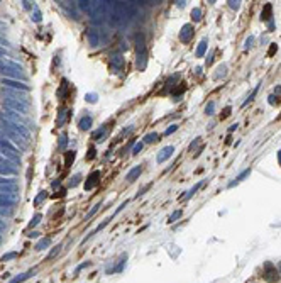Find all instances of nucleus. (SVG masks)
I'll return each mask as SVG.
<instances>
[{
	"label": "nucleus",
	"instance_id": "nucleus-23",
	"mask_svg": "<svg viewBox=\"0 0 281 283\" xmlns=\"http://www.w3.org/2000/svg\"><path fill=\"white\" fill-rule=\"evenodd\" d=\"M191 19L195 20V22H198V20L202 19V10L200 9H193L191 10Z\"/></svg>",
	"mask_w": 281,
	"mask_h": 283
},
{
	"label": "nucleus",
	"instance_id": "nucleus-50",
	"mask_svg": "<svg viewBox=\"0 0 281 283\" xmlns=\"http://www.w3.org/2000/svg\"><path fill=\"white\" fill-rule=\"evenodd\" d=\"M87 98H88V102H95V100H97V98H95V95H93V93H92V95H88V97H87Z\"/></svg>",
	"mask_w": 281,
	"mask_h": 283
},
{
	"label": "nucleus",
	"instance_id": "nucleus-6",
	"mask_svg": "<svg viewBox=\"0 0 281 283\" xmlns=\"http://www.w3.org/2000/svg\"><path fill=\"white\" fill-rule=\"evenodd\" d=\"M2 83H3V85H7V87H12V88L22 90V92H27V90H29V87H27L24 81H17V80H12V78H3V80H2Z\"/></svg>",
	"mask_w": 281,
	"mask_h": 283
},
{
	"label": "nucleus",
	"instance_id": "nucleus-37",
	"mask_svg": "<svg viewBox=\"0 0 281 283\" xmlns=\"http://www.w3.org/2000/svg\"><path fill=\"white\" fill-rule=\"evenodd\" d=\"M176 129H178V126H176V124H173L171 127H168V129H166V132H164V134H166V136H169V134H173Z\"/></svg>",
	"mask_w": 281,
	"mask_h": 283
},
{
	"label": "nucleus",
	"instance_id": "nucleus-25",
	"mask_svg": "<svg viewBox=\"0 0 281 283\" xmlns=\"http://www.w3.org/2000/svg\"><path fill=\"white\" fill-rule=\"evenodd\" d=\"M15 258H17V253H15V251H12V253L3 254V256H2V261H9V259H15Z\"/></svg>",
	"mask_w": 281,
	"mask_h": 283
},
{
	"label": "nucleus",
	"instance_id": "nucleus-1",
	"mask_svg": "<svg viewBox=\"0 0 281 283\" xmlns=\"http://www.w3.org/2000/svg\"><path fill=\"white\" fill-rule=\"evenodd\" d=\"M0 129H2V131L7 134V137H9V139H10V141H12L15 146H19L20 149H25V146H27V141H25L22 136H19L17 132H14L12 129H9L5 124H2V127H0Z\"/></svg>",
	"mask_w": 281,
	"mask_h": 283
},
{
	"label": "nucleus",
	"instance_id": "nucleus-2",
	"mask_svg": "<svg viewBox=\"0 0 281 283\" xmlns=\"http://www.w3.org/2000/svg\"><path fill=\"white\" fill-rule=\"evenodd\" d=\"M5 105L12 110V112L17 114H27V104L25 102H20V100H14V98H7L5 100Z\"/></svg>",
	"mask_w": 281,
	"mask_h": 283
},
{
	"label": "nucleus",
	"instance_id": "nucleus-46",
	"mask_svg": "<svg viewBox=\"0 0 281 283\" xmlns=\"http://www.w3.org/2000/svg\"><path fill=\"white\" fill-rule=\"evenodd\" d=\"M66 146V136H61V148Z\"/></svg>",
	"mask_w": 281,
	"mask_h": 283
},
{
	"label": "nucleus",
	"instance_id": "nucleus-13",
	"mask_svg": "<svg viewBox=\"0 0 281 283\" xmlns=\"http://www.w3.org/2000/svg\"><path fill=\"white\" fill-rule=\"evenodd\" d=\"M249 175H251V168H247V170H244L242 173H241V175H239V176H237V178L234 180V181H230V183H229V188H232V187H235L237 183H241V181H242L244 178H245V176H249Z\"/></svg>",
	"mask_w": 281,
	"mask_h": 283
},
{
	"label": "nucleus",
	"instance_id": "nucleus-54",
	"mask_svg": "<svg viewBox=\"0 0 281 283\" xmlns=\"http://www.w3.org/2000/svg\"><path fill=\"white\" fill-rule=\"evenodd\" d=\"M0 243H2V237H0Z\"/></svg>",
	"mask_w": 281,
	"mask_h": 283
},
{
	"label": "nucleus",
	"instance_id": "nucleus-30",
	"mask_svg": "<svg viewBox=\"0 0 281 283\" xmlns=\"http://www.w3.org/2000/svg\"><path fill=\"white\" fill-rule=\"evenodd\" d=\"M0 185H14V180H12V178L0 176Z\"/></svg>",
	"mask_w": 281,
	"mask_h": 283
},
{
	"label": "nucleus",
	"instance_id": "nucleus-33",
	"mask_svg": "<svg viewBox=\"0 0 281 283\" xmlns=\"http://www.w3.org/2000/svg\"><path fill=\"white\" fill-rule=\"evenodd\" d=\"M80 178H81L80 175H75V176L70 180V187H76V185H78V181H80Z\"/></svg>",
	"mask_w": 281,
	"mask_h": 283
},
{
	"label": "nucleus",
	"instance_id": "nucleus-29",
	"mask_svg": "<svg viewBox=\"0 0 281 283\" xmlns=\"http://www.w3.org/2000/svg\"><path fill=\"white\" fill-rule=\"evenodd\" d=\"M142 148H144V143H137L134 148H132V154H137V153L142 151Z\"/></svg>",
	"mask_w": 281,
	"mask_h": 283
},
{
	"label": "nucleus",
	"instance_id": "nucleus-44",
	"mask_svg": "<svg viewBox=\"0 0 281 283\" xmlns=\"http://www.w3.org/2000/svg\"><path fill=\"white\" fill-rule=\"evenodd\" d=\"M276 49H278V46H276V44H271V49H269V53H268V54L271 56V54H273V53H274Z\"/></svg>",
	"mask_w": 281,
	"mask_h": 283
},
{
	"label": "nucleus",
	"instance_id": "nucleus-18",
	"mask_svg": "<svg viewBox=\"0 0 281 283\" xmlns=\"http://www.w3.org/2000/svg\"><path fill=\"white\" fill-rule=\"evenodd\" d=\"M207 46H208V44H207V39H203V41L198 44V48H196V56H198V58H202L203 54H205Z\"/></svg>",
	"mask_w": 281,
	"mask_h": 283
},
{
	"label": "nucleus",
	"instance_id": "nucleus-4",
	"mask_svg": "<svg viewBox=\"0 0 281 283\" xmlns=\"http://www.w3.org/2000/svg\"><path fill=\"white\" fill-rule=\"evenodd\" d=\"M193 34H195L193 26H191V24H185V26L181 27V32H180V39H181V42H190L191 38H193Z\"/></svg>",
	"mask_w": 281,
	"mask_h": 283
},
{
	"label": "nucleus",
	"instance_id": "nucleus-19",
	"mask_svg": "<svg viewBox=\"0 0 281 283\" xmlns=\"http://www.w3.org/2000/svg\"><path fill=\"white\" fill-rule=\"evenodd\" d=\"M105 134H107V127H102V129H98L97 132H93V139L95 141H103Z\"/></svg>",
	"mask_w": 281,
	"mask_h": 283
},
{
	"label": "nucleus",
	"instance_id": "nucleus-41",
	"mask_svg": "<svg viewBox=\"0 0 281 283\" xmlns=\"http://www.w3.org/2000/svg\"><path fill=\"white\" fill-rule=\"evenodd\" d=\"M87 266H90V263H88V261H87V263H83V264H80V266L75 270V273H80V271H81L83 268H87Z\"/></svg>",
	"mask_w": 281,
	"mask_h": 283
},
{
	"label": "nucleus",
	"instance_id": "nucleus-22",
	"mask_svg": "<svg viewBox=\"0 0 281 283\" xmlns=\"http://www.w3.org/2000/svg\"><path fill=\"white\" fill-rule=\"evenodd\" d=\"M181 215H183V212H181V210H174V212H173V214L168 217V222H169V224H171V222H174V220H176V219H180Z\"/></svg>",
	"mask_w": 281,
	"mask_h": 283
},
{
	"label": "nucleus",
	"instance_id": "nucleus-55",
	"mask_svg": "<svg viewBox=\"0 0 281 283\" xmlns=\"http://www.w3.org/2000/svg\"><path fill=\"white\" fill-rule=\"evenodd\" d=\"M280 268H281V264H280Z\"/></svg>",
	"mask_w": 281,
	"mask_h": 283
},
{
	"label": "nucleus",
	"instance_id": "nucleus-26",
	"mask_svg": "<svg viewBox=\"0 0 281 283\" xmlns=\"http://www.w3.org/2000/svg\"><path fill=\"white\" fill-rule=\"evenodd\" d=\"M0 165H3V166H9V168H14V165H15V163H12V161H9L7 158H3V156L0 154Z\"/></svg>",
	"mask_w": 281,
	"mask_h": 283
},
{
	"label": "nucleus",
	"instance_id": "nucleus-53",
	"mask_svg": "<svg viewBox=\"0 0 281 283\" xmlns=\"http://www.w3.org/2000/svg\"><path fill=\"white\" fill-rule=\"evenodd\" d=\"M278 156H280V163H281V151H280V153H278Z\"/></svg>",
	"mask_w": 281,
	"mask_h": 283
},
{
	"label": "nucleus",
	"instance_id": "nucleus-38",
	"mask_svg": "<svg viewBox=\"0 0 281 283\" xmlns=\"http://www.w3.org/2000/svg\"><path fill=\"white\" fill-rule=\"evenodd\" d=\"M95 158V148L93 146H90V149H88V156H87V159H93Z\"/></svg>",
	"mask_w": 281,
	"mask_h": 283
},
{
	"label": "nucleus",
	"instance_id": "nucleus-36",
	"mask_svg": "<svg viewBox=\"0 0 281 283\" xmlns=\"http://www.w3.org/2000/svg\"><path fill=\"white\" fill-rule=\"evenodd\" d=\"M256 93H258V87H256V88H254V90H252V93H251V95H249V97H247V100H245V102H244L242 105H247V104H249V102H251V100H252V98H254V95H256Z\"/></svg>",
	"mask_w": 281,
	"mask_h": 283
},
{
	"label": "nucleus",
	"instance_id": "nucleus-27",
	"mask_svg": "<svg viewBox=\"0 0 281 283\" xmlns=\"http://www.w3.org/2000/svg\"><path fill=\"white\" fill-rule=\"evenodd\" d=\"M0 215H2V217H9V215H12V208L0 207Z\"/></svg>",
	"mask_w": 281,
	"mask_h": 283
},
{
	"label": "nucleus",
	"instance_id": "nucleus-12",
	"mask_svg": "<svg viewBox=\"0 0 281 283\" xmlns=\"http://www.w3.org/2000/svg\"><path fill=\"white\" fill-rule=\"evenodd\" d=\"M141 173H142V166H141V165H139V166H135V168H132V170L127 173V181H134V180H135Z\"/></svg>",
	"mask_w": 281,
	"mask_h": 283
},
{
	"label": "nucleus",
	"instance_id": "nucleus-42",
	"mask_svg": "<svg viewBox=\"0 0 281 283\" xmlns=\"http://www.w3.org/2000/svg\"><path fill=\"white\" fill-rule=\"evenodd\" d=\"M98 208H100V204H97V205H95V207L92 208V210H90V212H88V215H87V217H92V215H93V214H95V212H97V210H98Z\"/></svg>",
	"mask_w": 281,
	"mask_h": 283
},
{
	"label": "nucleus",
	"instance_id": "nucleus-40",
	"mask_svg": "<svg viewBox=\"0 0 281 283\" xmlns=\"http://www.w3.org/2000/svg\"><path fill=\"white\" fill-rule=\"evenodd\" d=\"M230 115V107H225L224 109V114L220 115V119H225V117H229Z\"/></svg>",
	"mask_w": 281,
	"mask_h": 283
},
{
	"label": "nucleus",
	"instance_id": "nucleus-32",
	"mask_svg": "<svg viewBox=\"0 0 281 283\" xmlns=\"http://www.w3.org/2000/svg\"><path fill=\"white\" fill-rule=\"evenodd\" d=\"M227 3H229V7H230V9H234V10H237V9L241 7V2H234V0H229Z\"/></svg>",
	"mask_w": 281,
	"mask_h": 283
},
{
	"label": "nucleus",
	"instance_id": "nucleus-52",
	"mask_svg": "<svg viewBox=\"0 0 281 283\" xmlns=\"http://www.w3.org/2000/svg\"><path fill=\"white\" fill-rule=\"evenodd\" d=\"M251 42H252V38H249V39H247V41H245V46H247V48H249V46H251Z\"/></svg>",
	"mask_w": 281,
	"mask_h": 283
},
{
	"label": "nucleus",
	"instance_id": "nucleus-3",
	"mask_svg": "<svg viewBox=\"0 0 281 283\" xmlns=\"http://www.w3.org/2000/svg\"><path fill=\"white\" fill-rule=\"evenodd\" d=\"M17 200H19V195H15V193H3V195H0V207L12 208Z\"/></svg>",
	"mask_w": 281,
	"mask_h": 283
},
{
	"label": "nucleus",
	"instance_id": "nucleus-48",
	"mask_svg": "<svg viewBox=\"0 0 281 283\" xmlns=\"http://www.w3.org/2000/svg\"><path fill=\"white\" fill-rule=\"evenodd\" d=\"M237 127H239V124H234V126H230V127H229V132H234L235 129H237Z\"/></svg>",
	"mask_w": 281,
	"mask_h": 283
},
{
	"label": "nucleus",
	"instance_id": "nucleus-28",
	"mask_svg": "<svg viewBox=\"0 0 281 283\" xmlns=\"http://www.w3.org/2000/svg\"><path fill=\"white\" fill-rule=\"evenodd\" d=\"M59 251H61V246H59V244H58V246H54V249H53V251H51V253L48 254V259H53V258L56 256V254L59 253Z\"/></svg>",
	"mask_w": 281,
	"mask_h": 283
},
{
	"label": "nucleus",
	"instance_id": "nucleus-24",
	"mask_svg": "<svg viewBox=\"0 0 281 283\" xmlns=\"http://www.w3.org/2000/svg\"><path fill=\"white\" fill-rule=\"evenodd\" d=\"M205 112L208 114V115H213V114H215V102H208V104H207Z\"/></svg>",
	"mask_w": 281,
	"mask_h": 283
},
{
	"label": "nucleus",
	"instance_id": "nucleus-17",
	"mask_svg": "<svg viewBox=\"0 0 281 283\" xmlns=\"http://www.w3.org/2000/svg\"><path fill=\"white\" fill-rule=\"evenodd\" d=\"M49 244H51V239H49V237H42L38 244H36V249H38V251H42V249H46Z\"/></svg>",
	"mask_w": 281,
	"mask_h": 283
},
{
	"label": "nucleus",
	"instance_id": "nucleus-7",
	"mask_svg": "<svg viewBox=\"0 0 281 283\" xmlns=\"http://www.w3.org/2000/svg\"><path fill=\"white\" fill-rule=\"evenodd\" d=\"M264 268H266V271H264V280H268V282H276V280H278V271H276V268H274L271 263H268Z\"/></svg>",
	"mask_w": 281,
	"mask_h": 283
},
{
	"label": "nucleus",
	"instance_id": "nucleus-51",
	"mask_svg": "<svg viewBox=\"0 0 281 283\" xmlns=\"http://www.w3.org/2000/svg\"><path fill=\"white\" fill-rule=\"evenodd\" d=\"M2 231H5V222L0 220V232H2Z\"/></svg>",
	"mask_w": 281,
	"mask_h": 283
},
{
	"label": "nucleus",
	"instance_id": "nucleus-9",
	"mask_svg": "<svg viewBox=\"0 0 281 283\" xmlns=\"http://www.w3.org/2000/svg\"><path fill=\"white\" fill-rule=\"evenodd\" d=\"M185 90H186V87H185V83L181 81V83H178V85H176V88H173V90H171V95L174 97V100H180V98H181V95L185 93Z\"/></svg>",
	"mask_w": 281,
	"mask_h": 283
},
{
	"label": "nucleus",
	"instance_id": "nucleus-47",
	"mask_svg": "<svg viewBox=\"0 0 281 283\" xmlns=\"http://www.w3.org/2000/svg\"><path fill=\"white\" fill-rule=\"evenodd\" d=\"M274 93H278V97L281 98V87H280V85H278V87L274 88Z\"/></svg>",
	"mask_w": 281,
	"mask_h": 283
},
{
	"label": "nucleus",
	"instance_id": "nucleus-14",
	"mask_svg": "<svg viewBox=\"0 0 281 283\" xmlns=\"http://www.w3.org/2000/svg\"><path fill=\"white\" fill-rule=\"evenodd\" d=\"M271 10H273V5L271 3H266L264 9H262V12H261V19L271 22Z\"/></svg>",
	"mask_w": 281,
	"mask_h": 283
},
{
	"label": "nucleus",
	"instance_id": "nucleus-39",
	"mask_svg": "<svg viewBox=\"0 0 281 283\" xmlns=\"http://www.w3.org/2000/svg\"><path fill=\"white\" fill-rule=\"evenodd\" d=\"M198 144H200V137H196V139L190 144V151H193V149H195V146H198Z\"/></svg>",
	"mask_w": 281,
	"mask_h": 283
},
{
	"label": "nucleus",
	"instance_id": "nucleus-34",
	"mask_svg": "<svg viewBox=\"0 0 281 283\" xmlns=\"http://www.w3.org/2000/svg\"><path fill=\"white\" fill-rule=\"evenodd\" d=\"M66 88H68V83H66V80H63V87H61V92H58V97H64Z\"/></svg>",
	"mask_w": 281,
	"mask_h": 283
},
{
	"label": "nucleus",
	"instance_id": "nucleus-35",
	"mask_svg": "<svg viewBox=\"0 0 281 283\" xmlns=\"http://www.w3.org/2000/svg\"><path fill=\"white\" fill-rule=\"evenodd\" d=\"M39 220H41V214H38L32 220H31V224H29V227H34V226H38L39 224Z\"/></svg>",
	"mask_w": 281,
	"mask_h": 283
},
{
	"label": "nucleus",
	"instance_id": "nucleus-20",
	"mask_svg": "<svg viewBox=\"0 0 281 283\" xmlns=\"http://www.w3.org/2000/svg\"><path fill=\"white\" fill-rule=\"evenodd\" d=\"M156 141H159V134H158V132H151V134H148V136L144 137V143H148V144L156 143Z\"/></svg>",
	"mask_w": 281,
	"mask_h": 283
},
{
	"label": "nucleus",
	"instance_id": "nucleus-21",
	"mask_svg": "<svg viewBox=\"0 0 281 283\" xmlns=\"http://www.w3.org/2000/svg\"><path fill=\"white\" fill-rule=\"evenodd\" d=\"M202 185H203V181H200V183H196V185H195V187H193V188H191V190H190V192H188V195H186V197H185V198H186V200H188V198H191V197H193V195H195V193H196V192H198V190L202 188Z\"/></svg>",
	"mask_w": 281,
	"mask_h": 283
},
{
	"label": "nucleus",
	"instance_id": "nucleus-43",
	"mask_svg": "<svg viewBox=\"0 0 281 283\" xmlns=\"http://www.w3.org/2000/svg\"><path fill=\"white\" fill-rule=\"evenodd\" d=\"M46 197H48V195H46V192H41V195H39L38 198H36V205H38V204L41 202V200H42V198H46Z\"/></svg>",
	"mask_w": 281,
	"mask_h": 283
},
{
	"label": "nucleus",
	"instance_id": "nucleus-45",
	"mask_svg": "<svg viewBox=\"0 0 281 283\" xmlns=\"http://www.w3.org/2000/svg\"><path fill=\"white\" fill-rule=\"evenodd\" d=\"M274 98H276L274 95H269V104H271V105H274V104H276V100H274Z\"/></svg>",
	"mask_w": 281,
	"mask_h": 283
},
{
	"label": "nucleus",
	"instance_id": "nucleus-5",
	"mask_svg": "<svg viewBox=\"0 0 281 283\" xmlns=\"http://www.w3.org/2000/svg\"><path fill=\"white\" fill-rule=\"evenodd\" d=\"M98 183H100V171H92V173H90V176H88V178H87V181H85V190L95 188Z\"/></svg>",
	"mask_w": 281,
	"mask_h": 283
},
{
	"label": "nucleus",
	"instance_id": "nucleus-31",
	"mask_svg": "<svg viewBox=\"0 0 281 283\" xmlns=\"http://www.w3.org/2000/svg\"><path fill=\"white\" fill-rule=\"evenodd\" d=\"M66 115H68V112H66V110H61V112H59V115H58V124H59V126L63 124V120H64V117H66Z\"/></svg>",
	"mask_w": 281,
	"mask_h": 283
},
{
	"label": "nucleus",
	"instance_id": "nucleus-15",
	"mask_svg": "<svg viewBox=\"0 0 281 283\" xmlns=\"http://www.w3.org/2000/svg\"><path fill=\"white\" fill-rule=\"evenodd\" d=\"M15 173H17L15 168H9V166L0 165V176H14Z\"/></svg>",
	"mask_w": 281,
	"mask_h": 283
},
{
	"label": "nucleus",
	"instance_id": "nucleus-11",
	"mask_svg": "<svg viewBox=\"0 0 281 283\" xmlns=\"http://www.w3.org/2000/svg\"><path fill=\"white\" fill-rule=\"evenodd\" d=\"M78 126H80V129H81V131L90 129V127H92V117H90V115H83V117L80 119Z\"/></svg>",
	"mask_w": 281,
	"mask_h": 283
},
{
	"label": "nucleus",
	"instance_id": "nucleus-16",
	"mask_svg": "<svg viewBox=\"0 0 281 283\" xmlns=\"http://www.w3.org/2000/svg\"><path fill=\"white\" fill-rule=\"evenodd\" d=\"M75 156H76L75 151H66L64 153V166H66V168L75 161Z\"/></svg>",
	"mask_w": 281,
	"mask_h": 283
},
{
	"label": "nucleus",
	"instance_id": "nucleus-8",
	"mask_svg": "<svg viewBox=\"0 0 281 283\" xmlns=\"http://www.w3.org/2000/svg\"><path fill=\"white\" fill-rule=\"evenodd\" d=\"M173 151H174V148H173V146H166V148H163V149L159 151V154L156 156V161H158V163H164L168 158H171Z\"/></svg>",
	"mask_w": 281,
	"mask_h": 283
},
{
	"label": "nucleus",
	"instance_id": "nucleus-49",
	"mask_svg": "<svg viewBox=\"0 0 281 283\" xmlns=\"http://www.w3.org/2000/svg\"><path fill=\"white\" fill-rule=\"evenodd\" d=\"M212 61H213V54H210V56L207 58V65H212Z\"/></svg>",
	"mask_w": 281,
	"mask_h": 283
},
{
	"label": "nucleus",
	"instance_id": "nucleus-10",
	"mask_svg": "<svg viewBox=\"0 0 281 283\" xmlns=\"http://www.w3.org/2000/svg\"><path fill=\"white\" fill-rule=\"evenodd\" d=\"M36 275V270H31V271H27V273H24V275H19V276H15V278H12L9 283H22L25 282L27 278H31V276H34Z\"/></svg>",
	"mask_w": 281,
	"mask_h": 283
}]
</instances>
